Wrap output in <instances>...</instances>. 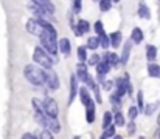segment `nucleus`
<instances>
[{"mask_svg":"<svg viewBox=\"0 0 160 139\" xmlns=\"http://www.w3.org/2000/svg\"><path fill=\"white\" fill-rule=\"evenodd\" d=\"M23 76H25V79H27L30 84H33V85H36V87H42V85L45 84L44 68H41V67H38V65H33V63L27 65V67L23 68Z\"/></svg>","mask_w":160,"mask_h":139,"instance_id":"f257e3e1","label":"nucleus"},{"mask_svg":"<svg viewBox=\"0 0 160 139\" xmlns=\"http://www.w3.org/2000/svg\"><path fill=\"white\" fill-rule=\"evenodd\" d=\"M33 60L38 67L44 68V70H48V68H53L56 59H53L52 56H48L41 46H36L34 51H33Z\"/></svg>","mask_w":160,"mask_h":139,"instance_id":"f03ea898","label":"nucleus"},{"mask_svg":"<svg viewBox=\"0 0 160 139\" xmlns=\"http://www.w3.org/2000/svg\"><path fill=\"white\" fill-rule=\"evenodd\" d=\"M39 39H41V48L48 54V56H52V57H56V54H58V40H54L52 39L45 31H42V34L39 36Z\"/></svg>","mask_w":160,"mask_h":139,"instance_id":"7ed1b4c3","label":"nucleus"},{"mask_svg":"<svg viewBox=\"0 0 160 139\" xmlns=\"http://www.w3.org/2000/svg\"><path fill=\"white\" fill-rule=\"evenodd\" d=\"M44 23H45V20H39V19L33 17L27 22V31L33 36H41L44 31Z\"/></svg>","mask_w":160,"mask_h":139,"instance_id":"20e7f679","label":"nucleus"},{"mask_svg":"<svg viewBox=\"0 0 160 139\" xmlns=\"http://www.w3.org/2000/svg\"><path fill=\"white\" fill-rule=\"evenodd\" d=\"M44 77H45V84L44 85H47L50 90H58L59 88V77L54 73L53 68L44 70Z\"/></svg>","mask_w":160,"mask_h":139,"instance_id":"39448f33","label":"nucleus"},{"mask_svg":"<svg viewBox=\"0 0 160 139\" xmlns=\"http://www.w3.org/2000/svg\"><path fill=\"white\" fill-rule=\"evenodd\" d=\"M42 102H44V111H45V114H48L52 118H58L59 116V107H58V102L54 99L45 97Z\"/></svg>","mask_w":160,"mask_h":139,"instance_id":"423d86ee","label":"nucleus"},{"mask_svg":"<svg viewBox=\"0 0 160 139\" xmlns=\"http://www.w3.org/2000/svg\"><path fill=\"white\" fill-rule=\"evenodd\" d=\"M44 122H45V130H48L50 133H59L61 132V124H59L58 118H52V116L44 113Z\"/></svg>","mask_w":160,"mask_h":139,"instance_id":"0eeeda50","label":"nucleus"},{"mask_svg":"<svg viewBox=\"0 0 160 139\" xmlns=\"http://www.w3.org/2000/svg\"><path fill=\"white\" fill-rule=\"evenodd\" d=\"M75 76H76L78 82H84V84H86L87 79H89V76H90V74H89V70H87V65L79 62V63L76 65V74H75Z\"/></svg>","mask_w":160,"mask_h":139,"instance_id":"6e6552de","label":"nucleus"},{"mask_svg":"<svg viewBox=\"0 0 160 139\" xmlns=\"http://www.w3.org/2000/svg\"><path fill=\"white\" fill-rule=\"evenodd\" d=\"M89 30H90V23H89L87 20H84V19L78 20V23H76L75 28H73V31H75V34H76L78 37H81V36H84L86 33H89Z\"/></svg>","mask_w":160,"mask_h":139,"instance_id":"1a4fd4ad","label":"nucleus"},{"mask_svg":"<svg viewBox=\"0 0 160 139\" xmlns=\"http://www.w3.org/2000/svg\"><path fill=\"white\" fill-rule=\"evenodd\" d=\"M33 2V5H36V6H39L41 9H44L47 14H53L54 12V5L52 3V0H31Z\"/></svg>","mask_w":160,"mask_h":139,"instance_id":"9d476101","label":"nucleus"},{"mask_svg":"<svg viewBox=\"0 0 160 139\" xmlns=\"http://www.w3.org/2000/svg\"><path fill=\"white\" fill-rule=\"evenodd\" d=\"M101 60H104L109 67H115V65L120 63V56L115 54V53H109V51H106V53L101 56Z\"/></svg>","mask_w":160,"mask_h":139,"instance_id":"9b49d317","label":"nucleus"},{"mask_svg":"<svg viewBox=\"0 0 160 139\" xmlns=\"http://www.w3.org/2000/svg\"><path fill=\"white\" fill-rule=\"evenodd\" d=\"M58 49H59L62 54L68 56V54L72 53V44H70V40H68L67 37L59 39V42H58Z\"/></svg>","mask_w":160,"mask_h":139,"instance_id":"f8f14e48","label":"nucleus"},{"mask_svg":"<svg viewBox=\"0 0 160 139\" xmlns=\"http://www.w3.org/2000/svg\"><path fill=\"white\" fill-rule=\"evenodd\" d=\"M78 94H79V99H81V102H82V105H84V107H87L90 102H93V99H92L90 93H89V90H87L86 87L78 88Z\"/></svg>","mask_w":160,"mask_h":139,"instance_id":"ddd939ff","label":"nucleus"},{"mask_svg":"<svg viewBox=\"0 0 160 139\" xmlns=\"http://www.w3.org/2000/svg\"><path fill=\"white\" fill-rule=\"evenodd\" d=\"M95 116H97V108H95V100H93V102H90L86 107V119H87V122L89 124H93Z\"/></svg>","mask_w":160,"mask_h":139,"instance_id":"4468645a","label":"nucleus"},{"mask_svg":"<svg viewBox=\"0 0 160 139\" xmlns=\"http://www.w3.org/2000/svg\"><path fill=\"white\" fill-rule=\"evenodd\" d=\"M76 94H78V79L73 74V76H70V97H68V104L73 102Z\"/></svg>","mask_w":160,"mask_h":139,"instance_id":"2eb2a0df","label":"nucleus"},{"mask_svg":"<svg viewBox=\"0 0 160 139\" xmlns=\"http://www.w3.org/2000/svg\"><path fill=\"white\" fill-rule=\"evenodd\" d=\"M115 85H117V90H115V93H113L112 96H115L117 99H121V97L126 94V84H124V79H118V81L115 82Z\"/></svg>","mask_w":160,"mask_h":139,"instance_id":"dca6fc26","label":"nucleus"},{"mask_svg":"<svg viewBox=\"0 0 160 139\" xmlns=\"http://www.w3.org/2000/svg\"><path fill=\"white\" fill-rule=\"evenodd\" d=\"M143 31H142V28H138V26H135L134 30H132V33H131V42H134L135 45H138V44H142L143 42Z\"/></svg>","mask_w":160,"mask_h":139,"instance_id":"f3484780","label":"nucleus"},{"mask_svg":"<svg viewBox=\"0 0 160 139\" xmlns=\"http://www.w3.org/2000/svg\"><path fill=\"white\" fill-rule=\"evenodd\" d=\"M131 48H132V42L129 40V42H126L124 46H123V53H121V56H120V63H128V60H129V54H131Z\"/></svg>","mask_w":160,"mask_h":139,"instance_id":"a211bd4d","label":"nucleus"},{"mask_svg":"<svg viewBox=\"0 0 160 139\" xmlns=\"http://www.w3.org/2000/svg\"><path fill=\"white\" fill-rule=\"evenodd\" d=\"M138 16H140L142 19H145V20H149V19H151V11H149L148 5L143 3V2L138 3Z\"/></svg>","mask_w":160,"mask_h":139,"instance_id":"6ab92c4d","label":"nucleus"},{"mask_svg":"<svg viewBox=\"0 0 160 139\" xmlns=\"http://www.w3.org/2000/svg\"><path fill=\"white\" fill-rule=\"evenodd\" d=\"M121 39H123V36H121V33H120V31H115V33H112V34L109 36V42H110V46H113V48H120Z\"/></svg>","mask_w":160,"mask_h":139,"instance_id":"aec40b11","label":"nucleus"},{"mask_svg":"<svg viewBox=\"0 0 160 139\" xmlns=\"http://www.w3.org/2000/svg\"><path fill=\"white\" fill-rule=\"evenodd\" d=\"M146 59L152 63L156 59H157V48L154 45H148L146 46Z\"/></svg>","mask_w":160,"mask_h":139,"instance_id":"412c9836","label":"nucleus"},{"mask_svg":"<svg viewBox=\"0 0 160 139\" xmlns=\"http://www.w3.org/2000/svg\"><path fill=\"white\" fill-rule=\"evenodd\" d=\"M148 74L151 77L160 79V65H157V63H149L148 65Z\"/></svg>","mask_w":160,"mask_h":139,"instance_id":"4be33fe9","label":"nucleus"},{"mask_svg":"<svg viewBox=\"0 0 160 139\" xmlns=\"http://www.w3.org/2000/svg\"><path fill=\"white\" fill-rule=\"evenodd\" d=\"M109 71H110V67L107 65L104 60H100V62L97 63V73H98L100 76H106Z\"/></svg>","mask_w":160,"mask_h":139,"instance_id":"5701e85b","label":"nucleus"},{"mask_svg":"<svg viewBox=\"0 0 160 139\" xmlns=\"http://www.w3.org/2000/svg\"><path fill=\"white\" fill-rule=\"evenodd\" d=\"M112 118H113L115 127H124V125H126V119H124V116H123L121 111H117L115 116H112Z\"/></svg>","mask_w":160,"mask_h":139,"instance_id":"b1692460","label":"nucleus"},{"mask_svg":"<svg viewBox=\"0 0 160 139\" xmlns=\"http://www.w3.org/2000/svg\"><path fill=\"white\" fill-rule=\"evenodd\" d=\"M98 46H100V42H98V37H97V36H92V37L87 39V44H86V48H87V49H93V51H95Z\"/></svg>","mask_w":160,"mask_h":139,"instance_id":"393cba45","label":"nucleus"},{"mask_svg":"<svg viewBox=\"0 0 160 139\" xmlns=\"http://www.w3.org/2000/svg\"><path fill=\"white\" fill-rule=\"evenodd\" d=\"M31 105H33V108H34L36 113H45V111H44V102H42L41 99H36V97H34V99L31 100Z\"/></svg>","mask_w":160,"mask_h":139,"instance_id":"a878e982","label":"nucleus"},{"mask_svg":"<svg viewBox=\"0 0 160 139\" xmlns=\"http://www.w3.org/2000/svg\"><path fill=\"white\" fill-rule=\"evenodd\" d=\"M112 122H113L112 113H110V111H106V113L103 114V128L106 130L107 127H110V125H112Z\"/></svg>","mask_w":160,"mask_h":139,"instance_id":"bb28decb","label":"nucleus"},{"mask_svg":"<svg viewBox=\"0 0 160 139\" xmlns=\"http://www.w3.org/2000/svg\"><path fill=\"white\" fill-rule=\"evenodd\" d=\"M78 59L81 63H84L87 60V48L86 46H79L78 48Z\"/></svg>","mask_w":160,"mask_h":139,"instance_id":"cd10ccee","label":"nucleus"},{"mask_svg":"<svg viewBox=\"0 0 160 139\" xmlns=\"http://www.w3.org/2000/svg\"><path fill=\"white\" fill-rule=\"evenodd\" d=\"M159 107V102H152V104H148L145 108H143V113L146 114V116H149V114H152L154 111H156V108Z\"/></svg>","mask_w":160,"mask_h":139,"instance_id":"c85d7f7f","label":"nucleus"},{"mask_svg":"<svg viewBox=\"0 0 160 139\" xmlns=\"http://www.w3.org/2000/svg\"><path fill=\"white\" fill-rule=\"evenodd\" d=\"M98 42H100V46L104 48L107 51V48L110 46V42H109V36L107 34H103V36H98Z\"/></svg>","mask_w":160,"mask_h":139,"instance_id":"c756f323","label":"nucleus"},{"mask_svg":"<svg viewBox=\"0 0 160 139\" xmlns=\"http://www.w3.org/2000/svg\"><path fill=\"white\" fill-rule=\"evenodd\" d=\"M138 108L135 107V105H132V107H129V110H128V118H129V121H134V119H137V116H138Z\"/></svg>","mask_w":160,"mask_h":139,"instance_id":"7c9ffc66","label":"nucleus"},{"mask_svg":"<svg viewBox=\"0 0 160 139\" xmlns=\"http://www.w3.org/2000/svg\"><path fill=\"white\" fill-rule=\"evenodd\" d=\"M93 28H95V33H97V37L98 36H103V34H106V31H104V26H103V23L98 20V22H95V25H93Z\"/></svg>","mask_w":160,"mask_h":139,"instance_id":"2f4dec72","label":"nucleus"},{"mask_svg":"<svg viewBox=\"0 0 160 139\" xmlns=\"http://www.w3.org/2000/svg\"><path fill=\"white\" fill-rule=\"evenodd\" d=\"M115 135H117V127L115 125H110V127H107L106 130H104V135L103 136H106L109 139V138H113Z\"/></svg>","mask_w":160,"mask_h":139,"instance_id":"473e14b6","label":"nucleus"},{"mask_svg":"<svg viewBox=\"0 0 160 139\" xmlns=\"http://www.w3.org/2000/svg\"><path fill=\"white\" fill-rule=\"evenodd\" d=\"M110 8H112V2L110 0H100V9L103 12H107Z\"/></svg>","mask_w":160,"mask_h":139,"instance_id":"72a5a7b5","label":"nucleus"},{"mask_svg":"<svg viewBox=\"0 0 160 139\" xmlns=\"http://www.w3.org/2000/svg\"><path fill=\"white\" fill-rule=\"evenodd\" d=\"M100 60H101V56L97 54V53H93L90 57H87V63H89V65H97Z\"/></svg>","mask_w":160,"mask_h":139,"instance_id":"f704fd0d","label":"nucleus"},{"mask_svg":"<svg viewBox=\"0 0 160 139\" xmlns=\"http://www.w3.org/2000/svg\"><path fill=\"white\" fill-rule=\"evenodd\" d=\"M110 102H112V107L117 111H120V108H121V99H117L115 96H110Z\"/></svg>","mask_w":160,"mask_h":139,"instance_id":"c9c22d12","label":"nucleus"},{"mask_svg":"<svg viewBox=\"0 0 160 139\" xmlns=\"http://www.w3.org/2000/svg\"><path fill=\"white\" fill-rule=\"evenodd\" d=\"M137 100H138V105H137L138 111H143V108H145V104H143V93H142V91L137 93Z\"/></svg>","mask_w":160,"mask_h":139,"instance_id":"e433bc0d","label":"nucleus"},{"mask_svg":"<svg viewBox=\"0 0 160 139\" xmlns=\"http://www.w3.org/2000/svg\"><path fill=\"white\" fill-rule=\"evenodd\" d=\"M81 8H82V2L81 0H73V12L78 14L81 11Z\"/></svg>","mask_w":160,"mask_h":139,"instance_id":"4c0bfd02","label":"nucleus"},{"mask_svg":"<svg viewBox=\"0 0 160 139\" xmlns=\"http://www.w3.org/2000/svg\"><path fill=\"white\" fill-rule=\"evenodd\" d=\"M123 79H124V84H126V93H129V94L132 96V85H131V81H129V76L126 74V76H124Z\"/></svg>","mask_w":160,"mask_h":139,"instance_id":"58836bf2","label":"nucleus"},{"mask_svg":"<svg viewBox=\"0 0 160 139\" xmlns=\"http://www.w3.org/2000/svg\"><path fill=\"white\" fill-rule=\"evenodd\" d=\"M39 139H54V136H53V133H50L48 130H45V128H44V132H41Z\"/></svg>","mask_w":160,"mask_h":139,"instance_id":"ea45409f","label":"nucleus"},{"mask_svg":"<svg viewBox=\"0 0 160 139\" xmlns=\"http://www.w3.org/2000/svg\"><path fill=\"white\" fill-rule=\"evenodd\" d=\"M128 133H129V135H134V133H135V124H134V121L129 122V125H128Z\"/></svg>","mask_w":160,"mask_h":139,"instance_id":"a19ab883","label":"nucleus"},{"mask_svg":"<svg viewBox=\"0 0 160 139\" xmlns=\"http://www.w3.org/2000/svg\"><path fill=\"white\" fill-rule=\"evenodd\" d=\"M101 85H103V88H104V90H110V88L113 87V82H112V81H107V79H106Z\"/></svg>","mask_w":160,"mask_h":139,"instance_id":"79ce46f5","label":"nucleus"},{"mask_svg":"<svg viewBox=\"0 0 160 139\" xmlns=\"http://www.w3.org/2000/svg\"><path fill=\"white\" fill-rule=\"evenodd\" d=\"M20 139H38V136H36V135H33V133H23Z\"/></svg>","mask_w":160,"mask_h":139,"instance_id":"37998d69","label":"nucleus"},{"mask_svg":"<svg viewBox=\"0 0 160 139\" xmlns=\"http://www.w3.org/2000/svg\"><path fill=\"white\" fill-rule=\"evenodd\" d=\"M112 139H123V136H120V135H115Z\"/></svg>","mask_w":160,"mask_h":139,"instance_id":"c03bdc74","label":"nucleus"},{"mask_svg":"<svg viewBox=\"0 0 160 139\" xmlns=\"http://www.w3.org/2000/svg\"><path fill=\"white\" fill-rule=\"evenodd\" d=\"M157 124L160 125V114H159V118H157Z\"/></svg>","mask_w":160,"mask_h":139,"instance_id":"a18cd8bd","label":"nucleus"},{"mask_svg":"<svg viewBox=\"0 0 160 139\" xmlns=\"http://www.w3.org/2000/svg\"><path fill=\"white\" fill-rule=\"evenodd\" d=\"M110 2H112V3H117V2H120V0H110Z\"/></svg>","mask_w":160,"mask_h":139,"instance_id":"49530a36","label":"nucleus"},{"mask_svg":"<svg viewBox=\"0 0 160 139\" xmlns=\"http://www.w3.org/2000/svg\"><path fill=\"white\" fill-rule=\"evenodd\" d=\"M100 139H107V138H106V136H101V138H100Z\"/></svg>","mask_w":160,"mask_h":139,"instance_id":"de8ad7c7","label":"nucleus"},{"mask_svg":"<svg viewBox=\"0 0 160 139\" xmlns=\"http://www.w3.org/2000/svg\"><path fill=\"white\" fill-rule=\"evenodd\" d=\"M73 139H79V138H78V136H75V138H73Z\"/></svg>","mask_w":160,"mask_h":139,"instance_id":"09e8293b","label":"nucleus"},{"mask_svg":"<svg viewBox=\"0 0 160 139\" xmlns=\"http://www.w3.org/2000/svg\"><path fill=\"white\" fill-rule=\"evenodd\" d=\"M93 2H100V0H93Z\"/></svg>","mask_w":160,"mask_h":139,"instance_id":"8fccbe9b","label":"nucleus"},{"mask_svg":"<svg viewBox=\"0 0 160 139\" xmlns=\"http://www.w3.org/2000/svg\"><path fill=\"white\" fill-rule=\"evenodd\" d=\"M159 138H160V133H159Z\"/></svg>","mask_w":160,"mask_h":139,"instance_id":"3c124183","label":"nucleus"},{"mask_svg":"<svg viewBox=\"0 0 160 139\" xmlns=\"http://www.w3.org/2000/svg\"><path fill=\"white\" fill-rule=\"evenodd\" d=\"M140 139H143V138H140Z\"/></svg>","mask_w":160,"mask_h":139,"instance_id":"603ef678","label":"nucleus"}]
</instances>
